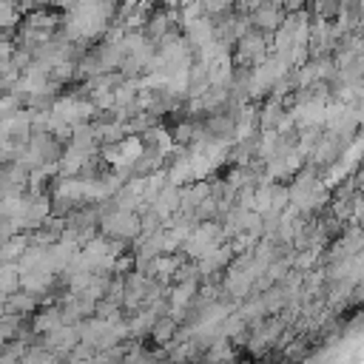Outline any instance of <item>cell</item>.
<instances>
[{"label":"cell","instance_id":"1","mask_svg":"<svg viewBox=\"0 0 364 364\" xmlns=\"http://www.w3.org/2000/svg\"><path fill=\"white\" fill-rule=\"evenodd\" d=\"M34 304H37L34 301V293H14L6 307H9V313H28Z\"/></svg>","mask_w":364,"mask_h":364}]
</instances>
